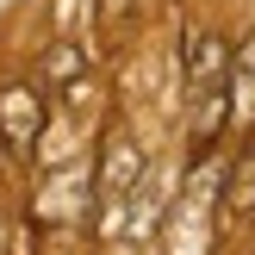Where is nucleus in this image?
Returning <instances> with one entry per match:
<instances>
[{
  "label": "nucleus",
  "instance_id": "1",
  "mask_svg": "<svg viewBox=\"0 0 255 255\" xmlns=\"http://www.w3.org/2000/svg\"><path fill=\"white\" fill-rule=\"evenodd\" d=\"M37 125H44V106H37V87H25V81H12V87H0V137H6V149H31V137H37Z\"/></svg>",
  "mask_w": 255,
  "mask_h": 255
},
{
  "label": "nucleus",
  "instance_id": "2",
  "mask_svg": "<svg viewBox=\"0 0 255 255\" xmlns=\"http://www.w3.org/2000/svg\"><path fill=\"white\" fill-rule=\"evenodd\" d=\"M181 69H187V87H218L224 81V69H231V50H224V37H212V31H193L181 44Z\"/></svg>",
  "mask_w": 255,
  "mask_h": 255
},
{
  "label": "nucleus",
  "instance_id": "4",
  "mask_svg": "<svg viewBox=\"0 0 255 255\" xmlns=\"http://www.w3.org/2000/svg\"><path fill=\"white\" fill-rule=\"evenodd\" d=\"M81 69H87L81 44H56V50H50V62H44V75H50V81H69V75H81Z\"/></svg>",
  "mask_w": 255,
  "mask_h": 255
},
{
  "label": "nucleus",
  "instance_id": "3",
  "mask_svg": "<svg viewBox=\"0 0 255 255\" xmlns=\"http://www.w3.org/2000/svg\"><path fill=\"white\" fill-rule=\"evenodd\" d=\"M131 181H137V149L112 131V137H106V174H100V187H106V199H125Z\"/></svg>",
  "mask_w": 255,
  "mask_h": 255
}]
</instances>
